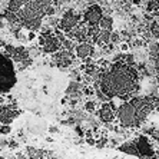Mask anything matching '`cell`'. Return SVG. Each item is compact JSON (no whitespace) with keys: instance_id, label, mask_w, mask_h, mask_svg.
Instances as JSON below:
<instances>
[{"instance_id":"15","label":"cell","mask_w":159,"mask_h":159,"mask_svg":"<svg viewBox=\"0 0 159 159\" xmlns=\"http://www.w3.org/2000/svg\"><path fill=\"white\" fill-rule=\"evenodd\" d=\"M11 60L15 63H22L25 60L30 59V53H29V49H26L25 46H16L13 53L10 55Z\"/></svg>"},{"instance_id":"17","label":"cell","mask_w":159,"mask_h":159,"mask_svg":"<svg viewBox=\"0 0 159 159\" xmlns=\"http://www.w3.org/2000/svg\"><path fill=\"white\" fill-rule=\"evenodd\" d=\"M119 151L123 152V153H128V155H133L139 158V152H138V146L135 141H128L125 143L119 145Z\"/></svg>"},{"instance_id":"5","label":"cell","mask_w":159,"mask_h":159,"mask_svg":"<svg viewBox=\"0 0 159 159\" xmlns=\"http://www.w3.org/2000/svg\"><path fill=\"white\" fill-rule=\"evenodd\" d=\"M39 43L43 48L44 53H50V55H55L56 52H59L62 49V42L59 40V37L53 34L52 32H43V33L39 36Z\"/></svg>"},{"instance_id":"21","label":"cell","mask_w":159,"mask_h":159,"mask_svg":"<svg viewBox=\"0 0 159 159\" xmlns=\"http://www.w3.org/2000/svg\"><path fill=\"white\" fill-rule=\"evenodd\" d=\"M11 132V126L10 125H2L0 126V133L2 135H9Z\"/></svg>"},{"instance_id":"1","label":"cell","mask_w":159,"mask_h":159,"mask_svg":"<svg viewBox=\"0 0 159 159\" xmlns=\"http://www.w3.org/2000/svg\"><path fill=\"white\" fill-rule=\"evenodd\" d=\"M95 90L100 89L109 99L120 98L129 100L133 93L139 89V73L133 65H128L123 60L113 62L102 72L99 82L93 83Z\"/></svg>"},{"instance_id":"8","label":"cell","mask_w":159,"mask_h":159,"mask_svg":"<svg viewBox=\"0 0 159 159\" xmlns=\"http://www.w3.org/2000/svg\"><path fill=\"white\" fill-rule=\"evenodd\" d=\"M103 17V9L100 7L99 4H90L86 11L83 13V22L90 26H99L100 20Z\"/></svg>"},{"instance_id":"23","label":"cell","mask_w":159,"mask_h":159,"mask_svg":"<svg viewBox=\"0 0 159 159\" xmlns=\"http://www.w3.org/2000/svg\"><path fill=\"white\" fill-rule=\"evenodd\" d=\"M9 146H10V148H17L19 145H17V142H15V141H10V142H9Z\"/></svg>"},{"instance_id":"24","label":"cell","mask_w":159,"mask_h":159,"mask_svg":"<svg viewBox=\"0 0 159 159\" xmlns=\"http://www.w3.org/2000/svg\"><path fill=\"white\" fill-rule=\"evenodd\" d=\"M2 26H3V23H2V16H0V29H2Z\"/></svg>"},{"instance_id":"27","label":"cell","mask_w":159,"mask_h":159,"mask_svg":"<svg viewBox=\"0 0 159 159\" xmlns=\"http://www.w3.org/2000/svg\"><path fill=\"white\" fill-rule=\"evenodd\" d=\"M113 159H122V158H113Z\"/></svg>"},{"instance_id":"3","label":"cell","mask_w":159,"mask_h":159,"mask_svg":"<svg viewBox=\"0 0 159 159\" xmlns=\"http://www.w3.org/2000/svg\"><path fill=\"white\" fill-rule=\"evenodd\" d=\"M52 4V0H30L17 11V17L22 27L27 29L29 32L39 30L42 26V20L44 16H48V10Z\"/></svg>"},{"instance_id":"25","label":"cell","mask_w":159,"mask_h":159,"mask_svg":"<svg viewBox=\"0 0 159 159\" xmlns=\"http://www.w3.org/2000/svg\"><path fill=\"white\" fill-rule=\"evenodd\" d=\"M156 111L159 112V100H158V105H156Z\"/></svg>"},{"instance_id":"14","label":"cell","mask_w":159,"mask_h":159,"mask_svg":"<svg viewBox=\"0 0 159 159\" xmlns=\"http://www.w3.org/2000/svg\"><path fill=\"white\" fill-rule=\"evenodd\" d=\"M93 52H95V49H93L90 42H82V43L76 44V49H75L76 56L82 60H86V59L89 60V57L93 55Z\"/></svg>"},{"instance_id":"9","label":"cell","mask_w":159,"mask_h":159,"mask_svg":"<svg viewBox=\"0 0 159 159\" xmlns=\"http://www.w3.org/2000/svg\"><path fill=\"white\" fill-rule=\"evenodd\" d=\"M116 111H118V106L112 103L111 100L109 102H105V103L100 105L99 111H98V118L102 123H112L116 119Z\"/></svg>"},{"instance_id":"12","label":"cell","mask_w":159,"mask_h":159,"mask_svg":"<svg viewBox=\"0 0 159 159\" xmlns=\"http://www.w3.org/2000/svg\"><path fill=\"white\" fill-rule=\"evenodd\" d=\"M53 63H55L57 67L60 69H67L73 63V59H75V55L66 49H60L59 52H56L53 55Z\"/></svg>"},{"instance_id":"19","label":"cell","mask_w":159,"mask_h":159,"mask_svg":"<svg viewBox=\"0 0 159 159\" xmlns=\"http://www.w3.org/2000/svg\"><path fill=\"white\" fill-rule=\"evenodd\" d=\"M99 27H100V30H112V27H113V19L109 17V16H103L99 23Z\"/></svg>"},{"instance_id":"22","label":"cell","mask_w":159,"mask_h":159,"mask_svg":"<svg viewBox=\"0 0 159 159\" xmlns=\"http://www.w3.org/2000/svg\"><path fill=\"white\" fill-rule=\"evenodd\" d=\"M7 146H9L7 139H6V138H3V136H0V148L4 149V148H7Z\"/></svg>"},{"instance_id":"4","label":"cell","mask_w":159,"mask_h":159,"mask_svg":"<svg viewBox=\"0 0 159 159\" xmlns=\"http://www.w3.org/2000/svg\"><path fill=\"white\" fill-rule=\"evenodd\" d=\"M16 85L15 62L7 53H0V95L7 93Z\"/></svg>"},{"instance_id":"2","label":"cell","mask_w":159,"mask_h":159,"mask_svg":"<svg viewBox=\"0 0 159 159\" xmlns=\"http://www.w3.org/2000/svg\"><path fill=\"white\" fill-rule=\"evenodd\" d=\"M159 96L146 95V96H133L119 105L116 111V119L123 129L141 128L153 111H156Z\"/></svg>"},{"instance_id":"26","label":"cell","mask_w":159,"mask_h":159,"mask_svg":"<svg viewBox=\"0 0 159 159\" xmlns=\"http://www.w3.org/2000/svg\"><path fill=\"white\" fill-rule=\"evenodd\" d=\"M49 159H59V158H55V156H50V158Z\"/></svg>"},{"instance_id":"28","label":"cell","mask_w":159,"mask_h":159,"mask_svg":"<svg viewBox=\"0 0 159 159\" xmlns=\"http://www.w3.org/2000/svg\"><path fill=\"white\" fill-rule=\"evenodd\" d=\"M0 151H2V148H0Z\"/></svg>"},{"instance_id":"10","label":"cell","mask_w":159,"mask_h":159,"mask_svg":"<svg viewBox=\"0 0 159 159\" xmlns=\"http://www.w3.org/2000/svg\"><path fill=\"white\" fill-rule=\"evenodd\" d=\"M19 109L16 103H4L0 105V123L2 125H10L19 116Z\"/></svg>"},{"instance_id":"11","label":"cell","mask_w":159,"mask_h":159,"mask_svg":"<svg viewBox=\"0 0 159 159\" xmlns=\"http://www.w3.org/2000/svg\"><path fill=\"white\" fill-rule=\"evenodd\" d=\"M83 90H85V86H82V83L79 80H72L70 83H69V86H67L66 90H65V95H66L67 100H70L72 106H75L76 102L80 100L82 95L85 93Z\"/></svg>"},{"instance_id":"18","label":"cell","mask_w":159,"mask_h":159,"mask_svg":"<svg viewBox=\"0 0 159 159\" xmlns=\"http://www.w3.org/2000/svg\"><path fill=\"white\" fill-rule=\"evenodd\" d=\"M29 2H30V0H9V3H7V10L17 13V11L20 10V9H22L26 3H29Z\"/></svg>"},{"instance_id":"6","label":"cell","mask_w":159,"mask_h":159,"mask_svg":"<svg viewBox=\"0 0 159 159\" xmlns=\"http://www.w3.org/2000/svg\"><path fill=\"white\" fill-rule=\"evenodd\" d=\"M80 23V15H78L73 10H67L63 13V16L59 20V29L62 32L70 33L75 27H78V25Z\"/></svg>"},{"instance_id":"20","label":"cell","mask_w":159,"mask_h":159,"mask_svg":"<svg viewBox=\"0 0 159 159\" xmlns=\"http://www.w3.org/2000/svg\"><path fill=\"white\" fill-rule=\"evenodd\" d=\"M85 111L88 112V113H93V112L96 111V103H95L93 100H88L85 105Z\"/></svg>"},{"instance_id":"13","label":"cell","mask_w":159,"mask_h":159,"mask_svg":"<svg viewBox=\"0 0 159 159\" xmlns=\"http://www.w3.org/2000/svg\"><path fill=\"white\" fill-rule=\"evenodd\" d=\"M26 129L30 133H33V135H42L46 130H49V126L42 119L30 118V119H27V122H26Z\"/></svg>"},{"instance_id":"16","label":"cell","mask_w":159,"mask_h":159,"mask_svg":"<svg viewBox=\"0 0 159 159\" xmlns=\"http://www.w3.org/2000/svg\"><path fill=\"white\" fill-rule=\"evenodd\" d=\"M26 155L29 159H49L50 153L44 152L43 149H37L34 146H27L26 148Z\"/></svg>"},{"instance_id":"7","label":"cell","mask_w":159,"mask_h":159,"mask_svg":"<svg viewBox=\"0 0 159 159\" xmlns=\"http://www.w3.org/2000/svg\"><path fill=\"white\" fill-rule=\"evenodd\" d=\"M138 146V152H139V158L142 159H155L156 158V149L153 148V145L148 139V136H138L135 139Z\"/></svg>"}]
</instances>
